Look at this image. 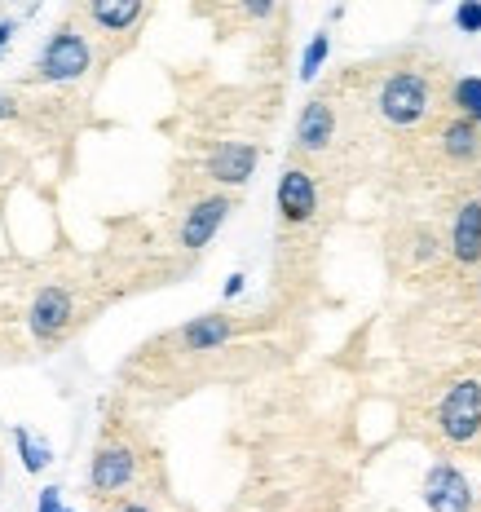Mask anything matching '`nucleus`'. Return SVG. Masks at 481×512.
I'll use <instances>...</instances> for the list:
<instances>
[{"label":"nucleus","instance_id":"f257e3e1","mask_svg":"<svg viewBox=\"0 0 481 512\" xmlns=\"http://www.w3.org/2000/svg\"><path fill=\"white\" fill-rule=\"evenodd\" d=\"M442 98V71L429 62H398L371 89V111L389 128H420L437 111Z\"/></svg>","mask_w":481,"mask_h":512},{"label":"nucleus","instance_id":"f03ea898","mask_svg":"<svg viewBox=\"0 0 481 512\" xmlns=\"http://www.w3.org/2000/svg\"><path fill=\"white\" fill-rule=\"evenodd\" d=\"M433 429L451 451H477L481 446V380L455 376L433 407Z\"/></svg>","mask_w":481,"mask_h":512},{"label":"nucleus","instance_id":"7ed1b4c3","mask_svg":"<svg viewBox=\"0 0 481 512\" xmlns=\"http://www.w3.org/2000/svg\"><path fill=\"white\" fill-rule=\"evenodd\" d=\"M89 62H93V53H89L84 31L71 27V23H62L49 36V45H45V53H40L36 71H40V80H45V84H71V80H80L84 71H89Z\"/></svg>","mask_w":481,"mask_h":512},{"label":"nucleus","instance_id":"20e7f679","mask_svg":"<svg viewBox=\"0 0 481 512\" xmlns=\"http://www.w3.org/2000/svg\"><path fill=\"white\" fill-rule=\"evenodd\" d=\"M340 137V106L331 93H318L301 106V120H296V151L305 159H318V155H331Z\"/></svg>","mask_w":481,"mask_h":512},{"label":"nucleus","instance_id":"39448f33","mask_svg":"<svg viewBox=\"0 0 481 512\" xmlns=\"http://www.w3.org/2000/svg\"><path fill=\"white\" fill-rule=\"evenodd\" d=\"M274 204H279V221L283 230H301L318 217V177L305 164L283 168L279 190H274Z\"/></svg>","mask_w":481,"mask_h":512},{"label":"nucleus","instance_id":"423d86ee","mask_svg":"<svg viewBox=\"0 0 481 512\" xmlns=\"http://www.w3.org/2000/svg\"><path fill=\"white\" fill-rule=\"evenodd\" d=\"M424 504H429V512H473L477 495L473 482L464 477V468H455L451 460H437L424 473Z\"/></svg>","mask_w":481,"mask_h":512},{"label":"nucleus","instance_id":"0eeeda50","mask_svg":"<svg viewBox=\"0 0 481 512\" xmlns=\"http://www.w3.org/2000/svg\"><path fill=\"white\" fill-rule=\"evenodd\" d=\"M230 195H203L195 199L186 212H181V226H177V243L186 252H203L212 243V234H217L221 226H226L230 217Z\"/></svg>","mask_w":481,"mask_h":512},{"label":"nucleus","instance_id":"6e6552de","mask_svg":"<svg viewBox=\"0 0 481 512\" xmlns=\"http://www.w3.org/2000/svg\"><path fill=\"white\" fill-rule=\"evenodd\" d=\"M433 142H437V155H442L451 168H473V164H481V124L468 120V115H455L451 111L442 124H437Z\"/></svg>","mask_w":481,"mask_h":512},{"label":"nucleus","instance_id":"1a4fd4ad","mask_svg":"<svg viewBox=\"0 0 481 512\" xmlns=\"http://www.w3.org/2000/svg\"><path fill=\"white\" fill-rule=\"evenodd\" d=\"M76 318V305H71V292L67 287H40V296L31 301V314H27V327L40 345H53L62 332L71 327Z\"/></svg>","mask_w":481,"mask_h":512},{"label":"nucleus","instance_id":"9d476101","mask_svg":"<svg viewBox=\"0 0 481 512\" xmlns=\"http://www.w3.org/2000/svg\"><path fill=\"white\" fill-rule=\"evenodd\" d=\"M256 164H261V151L252 142H217L203 159V173L217 186H243L256 173Z\"/></svg>","mask_w":481,"mask_h":512},{"label":"nucleus","instance_id":"9b49d317","mask_svg":"<svg viewBox=\"0 0 481 512\" xmlns=\"http://www.w3.org/2000/svg\"><path fill=\"white\" fill-rule=\"evenodd\" d=\"M137 473V451L124 442H102L98 451H93V464H89V482L98 495H115V490H124L133 482Z\"/></svg>","mask_w":481,"mask_h":512},{"label":"nucleus","instance_id":"f8f14e48","mask_svg":"<svg viewBox=\"0 0 481 512\" xmlns=\"http://www.w3.org/2000/svg\"><path fill=\"white\" fill-rule=\"evenodd\" d=\"M446 248H451L459 265H481V195H464L455 204Z\"/></svg>","mask_w":481,"mask_h":512},{"label":"nucleus","instance_id":"ddd939ff","mask_svg":"<svg viewBox=\"0 0 481 512\" xmlns=\"http://www.w3.org/2000/svg\"><path fill=\"white\" fill-rule=\"evenodd\" d=\"M239 336V323L230 314H199L173 336L181 345V354H212V349H226Z\"/></svg>","mask_w":481,"mask_h":512},{"label":"nucleus","instance_id":"4468645a","mask_svg":"<svg viewBox=\"0 0 481 512\" xmlns=\"http://www.w3.org/2000/svg\"><path fill=\"white\" fill-rule=\"evenodd\" d=\"M84 9H89V23L102 36H128V31L142 27L151 0H84Z\"/></svg>","mask_w":481,"mask_h":512},{"label":"nucleus","instance_id":"2eb2a0df","mask_svg":"<svg viewBox=\"0 0 481 512\" xmlns=\"http://www.w3.org/2000/svg\"><path fill=\"white\" fill-rule=\"evenodd\" d=\"M402 243H406V265H411V270H429V265H437L442 261L446 252V243H442V234H433V226H411L402 234Z\"/></svg>","mask_w":481,"mask_h":512},{"label":"nucleus","instance_id":"dca6fc26","mask_svg":"<svg viewBox=\"0 0 481 512\" xmlns=\"http://www.w3.org/2000/svg\"><path fill=\"white\" fill-rule=\"evenodd\" d=\"M451 111L481 124V76H464L451 84Z\"/></svg>","mask_w":481,"mask_h":512},{"label":"nucleus","instance_id":"f3484780","mask_svg":"<svg viewBox=\"0 0 481 512\" xmlns=\"http://www.w3.org/2000/svg\"><path fill=\"white\" fill-rule=\"evenodd\" d=\"M14 446H18V460H23L27 473H40V468H49V460H53L49 446H45V442H36V437H31L23 424L14 429Z\"/></svg>","mask_w":481,"mask_h":512},{"label":"nucleus","instance_id":"a211bd4d","mask_svg":"<svg viewBox=\"0 0 481 512\" xmlns=\"http://www.w3.org/2000/svg\"><path fill=\"white\" fill-rule=\"evenodd\" d=\"M327 53H331V36H327V31H318V36L305 45V58H301V80H318V71H323Z\"/></svg>","mask_w":481,"mask_h":512},{"label":"nucleus","instance_id":"6ab92c4d","mask_svg":"<svg viewBox=\"0 0 481 512\" xmlns=\"http://www.w3.org/2000/svg\"><path fill=\"white\" fill-rule=\"evenodd\" d=\"M226 5L234 9V18H239V23H265V18L274 14V5H279V0H226Z\"/></svg>","mask_w":481,"mask_h":512},{"label":"nucleus","instance_id":"aec40b11","mask_svg":"<svg viewBox=\"0 0 481 512\" xmlns=\"http://www.w3.org/2000/svg\"><path fill=\"white\" fill-rule=\"evenodd\" d=\"M455 27L464 31V36H477L481 31V0H459L455 5Z\"/></svg>","mask_w":481,"mask_h":512},{"label":"nucleus","instance_id":"412c9836","mask_svg":"<svg viewBox=\"0 0 481 512\" xmlns=\"http://www.w3.org/2000/svg\"><path fill=\"white\" fill-rule=\"evenodd\" d=\"M36 512H62V490H58V486L40 490V508H36Z\"/></svg>","mask_w":481,"mask_h":512},{"label":"nucleus","instance_id":"4be33fe9","mask_svg":"<svg viewBox=\"0 0 481 512\" xmlns=\"http://www.w3.org/2000/svg\"><path fill=\"white\" fill-rule=\"evenodd\" d=\"M243 283H248V279H243V274H230V279H226V296H230V301L243 292Z\"/></svg>","mask_w":481,"mask_h":512},{"label":"nucleus","instance_id":"5701e85b","mask_svg":"<svg viewBox=\"0 0 481 512\" xmlns=\"http://www.w3.org/2000/svg\"><path fill=\"white\" fill-rule=\"evenodd\" d=\"M115 512H155L151 504H142V499H128V504H120Z\"/></svg>","mask_w":481,"mask_h":512},{"label":"nucleus","instance_id":"b1692460","mask_svg":"<svg viewBox=\"0 0 481 512\" xmlns=\"http://www.w3.org/2000/svg\"><path fill=\"white\" fill-rule=\"evenodd\" d=\"M9 36H14V23H0V53H5V45H9Z\"/></svg>","mask_w":481,"mask_h":512},{"label":"nucleus","instance_id":"393cba45","mask_svg":"<svg viewBox=\"0 0 481 512\" xmlns=\"http://www.w3.org/2000/svg\"><path fill=\"white\" fill-rule=\"evenodd\" d=\"M14 115V98H0V120H9Z\"/></svg>","mask_w":481,"mask_h":512},{"label":"nucleus","instance_id":"a878e982","mask_svg":"<svg viewBox=\"0 0 481 512\" xmlns=\"http://www.w3.org/2000/svg\"><path fill=\"white\" fill-rule=\"evenodd\" d=\"M0 164H5V159H0Z\"/></svg>","mask_w":481,"mask_h":512},{"label":"nucleus","instance_id":"bb28decb","mask_svg":"<svg viewBox=\"0 0 481 512\" xmlns=\"http://www.w3.org/2000/svg\"><path fill=\"white\" fill-rule=\"evenodd\" d=\"M62 512H67V508H62Z\"/></svg>","mask_w":481,"mask_h":512}]
</instances>
